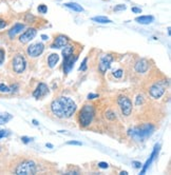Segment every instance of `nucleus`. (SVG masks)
I'll list each match as a JSON object with an SVG mask.
<instances>
[{
	"mask_svg": "<svg viewBox=\"0 0 171 175\" xmlns=\"http://www.w3.org/2000/svg\"><path fill=\"white\" fill-rule=\"evenodd\" d=\"M132 12H133V13H139H139H142V9H139V7H132Z\"/></svg>",
	"mask_w": 171,
	"mask_h": 175,
	"instance_id": "nucleus-39",
	"label": "nucleus"
},
{
	"mask_svg": "<svg viewBox=\"0 0 171 175\" xmlns=\"http://www.w3.org/2000/svg\"><path fill=\"white\" fill-rule=\"evenodd\" d=\"M41 38H42L43 40H48V39H49V37H48L47 35H41Z\"/></svg>",
	"mask_w": 171,
	"mask_h": 175,
	"instance_id": "nucleus-40",
	"label": "nucleus"
},
{
	"mask_svg": "<svg viewBox=\"0 0 171 175\" xmlns=\"http://www.w3.org/2000/svg\"><path fill=\"white\" fill-rule=\"evenodd\" d=\"M94 98H98V95L93 93H90L88 95V99H94Z\"/></svg>",
	"mask_w": 171,
	"mask_h": 175,
	"instance_id": "nucleus-36",
	"label": "nucleus"
},
{
	"mask_svg": "<svg viewBox=\"0 0 171 175\" xmlns=\"http://www.w3.org/2000/svg\"><path fill=\"white\" fill-rule=\"evenodd\" d=\"M68 42H69V40L65 35H59L55 38L54 42H53V45H51V48L52 49H61V48L66 47V45H68Z\"/></svg>",
	"mask_w": 171,
	"mask_h": 175,
	"instance_id": "nucleus-13",
	"label": "nucleus"
},
{
	"mask_svg": "<svg viewBox=\"0 0 171 175\" xmlns=\"http://www.w3.org/2000/svg\"><path fill=\"white\" fill-rule=\"evenodd\" d=\"M11 89L10 87L6 86L4 83H0V93H10Z\"/></svg>",
	"mask_w": 171,
	"mask_h": 175,
	"instance_id": "nucleus-23",
	"label": "nucleus"
},
{
	"mask_svg": "<svg viewBox=\"0 0 171 175\" xmlns=\"http://www.w3.org/2000/svg\"><path fill=\"white\" fill-rule=\"evenodd\" d=\"M121 174H122V175H127V174H128V172H127V171H122Z\"/></svg>",
	"mask_w": 171,
	"mask_h": 175,
	"instance_id": "nucleus-42",
	"label": "nucleus"
},
{
	"mask_svg": "<svg viewBox=\"0 0 171 175\" xmlns=\"http://www.w3.org/2000/svg\"><path fill=\"white\" fill-rule=\"evenodd\" d=\"M165 89L166 87L164 82H157L149 88V94L153 98H160L165 93Z\"/></svg>",
	"mask_w": 171,
	"mask_h": 175,
	"instance_id": "nucleus-7",
	"label": "nucleus"
},
{
	"mask_svg": "<svg viewBox=\"0 0 171 175\" xmlns=\"http://www.w3.org/2000/svg\"><path fill=\"white\" fill-rule=\"evenodd\" d=\"M48 93H49V88H48V86L45 83H43V82H40L36 89H35V91L33 92V96H34L35 98L39 99L41 98V97L45 96Z\"/></svg>",
	"mask_w": 171,
	"mask_h": 175,
	"instance_id": "nucleus-12",
	"label": "nucleus"
},
{
	"mask_svg": "<svg viewBox=\"0 0 171 175\" xmlns=\"http://www.w3.org/2000/svg\"><path fill=\"white\" fill-rule=\"evenodd\" d=\"M132 164H134V167H135L136 169L142 168V166H143V164L139 163V161H132Z\"/></svg>",
	"mask_w": 171,
	"mask_h": 175,
	"instance_id": "nucleus-34",
	"label": "nucleus"
},
{
	"mask_svg": "<svg viewBox=\"0 0 171 175\" xmlns=\"http://www.w3.org/2000/svg\"><path fill=\"white\" fill-rule=\"evenodd\" d=\"M106 117L108 118V119H110V120H114L116 118V116H115V114H114V112L113 111H107V113H106Z\"/></svg>",
	"mask_w": 171,
	"mask_h": 175,
	"instance_id": "nucleus-25",
	"label": "nucleus"
},
{
	"mask_svg": "<svg viewBox=\"0 0 171 175\" xmlns=\"http://www.w3.org/2000/svg\"><path fill=\"white\" fill-rule=\"evenodd\" d=\"M65 6H67L69 9L73 10V11H75V12H83V7L79 6L78 3H76V2H68V3H65Z\"/></svg>",
	"mask_w": 171,
	"mask_h": 175,
	"instance_id": "nucleus-19",
	"label": "nucleus"
},
{
	"mask_svg": "<svg viewBox=\"0 0 171 175\" xmlns=\"http://www.w3.org/2000/svg\"><path fill=\"white\" fill-rule=\"evenodd\" d=\"M94 114V107L92 105H85L83 107V109L80 110L78 113V122H79L80 127L87 128L88 126H90V123L93 120Z\"/></svg>",
	"mask_w": 171,
	"mask_h": 175,
	"instance_id": "nucleus-2",
	"label": "nucleus"
},
{
	"mask_svg": "<svg viewBox=\"0 0 171 175\" xmlns=\"http://www.w3.org/2000/svg\"><path fill=\"white\" fill-rule=\"evenodd\" d=\"M10 135V132L6 130H0V139L3 137H6V136Z\"/></svg>",
	"mask_w": 171,
	"mask_h": 175,
	"instance_id": "nucleus-30",
	"label": "nucleus"
},
{
	"mask_svg": "<svg viewBox=\"0 0 171 175\" xmlns=\"http://www.w3.org/2000/svg\"><path fill=\"white\" fill-rule=\"evenodd\" d=\"M98 167L101 169H107L109 167V164L107 163H104V161H101V163H98Z\"/></svg>",
	"mask_w": 171,
	"mask_h": 175,
	"instance_id": "nucleus-32",
	"label": "nucleus"
},
{
	"mask_svg": "<svg viewBox=\"0 0 171 175\" xmlns=\"http://www.w3.org/2000/svg\"><path fill=\"white\" fill-rule=\"evenodd\" d=\"M122 74H124V71L121 70V69H118V70H116L113 73V76L115 77V78H121V77L122 76Z\"/></svg>",
	"mask_w": 171,
	"mask_h": 175,
	"instance_id": "nucleus-27",
	"label": "nucleus"
},
{
	"mask_svg": "<svg viewBox=\"0 0 171 175\" xmlns=\"http://www.w3.org/2000/svg\"><path fill=\"white\" fill-rule=\"evenodd\" d=\"M36 35H37V30L34 29V28H31V29H28L24 33H22L20 35L19 41L21 43H28L32 39H34Z\"/></svg>",
	"mask_w": 171,
	"mask_h": 175,
	"instance_id": "nucleus-11",
	"label": "nucleus"
},
{
	"mask_svg": "<svg viewBox=\"0 0 171 175\" xmlns=\"http://www.w3.org/2000/svg\"><path fill=\"white\" fill-rule=\"evenodd\" d=\"M117 104H118V107L121 109V111L122 113V115L125 116H129L132 112V102L128 97L126 96H119L118 99H117Z\"/></svg>",
	"mask_w": 171,
	"mask_h": 175,
	"instance_id": "nucleus-5",
	"label": "nucleus"
},
{
	"mask_svg": "<svg viewBox=\"0 0 171 175\" xmlns=\"http://www.w3.org/2000/svg\"><path fill=\"white\" fill-rule=\"evenodd\" d=\"M58 61H59V56L57 54H51L49 58H48V63H49L50 68H54L56 64L58 63Z\"/></svg>",
	"mask_w": 171,
	"mask_h": 175,
	"instance_id": "nucleus-18",
	"label": "nucleus"
},
{
	"mask_svg": "<svg viewBox=\"0 0 171 175\" xmlns=\"http://www.w3.org/2000/svg\"><path fill=\"white\" fill-rule=\"evenodd\" d=\"M38 12H39V14H45V13L48 12V6H45V4H40L39 6L37 7Z\"/></svg>",
	"mask_w": 171,
	"mask_h": 175,
	"instance_id": "nucleus-24",
	"label": "nucleus"
},
{
	"mask_svg": "<svg viewBox=\"0 0 171 175\" xmlns=\"http://www.w3.org/2000/svg\"><path fill=\"white\" fill-rule=\"evenodd\" d=\"M13 118V116L10 113H0V125H4V123L9 122L10 120H11Z\"/></svg>",
	"mask_w": 171,
	"mask_h": 175,
	"instance_id": "nucleus-20",
	"label": "nucleus"
},
{
	"mask_svg": "<svg viewBox=\"0 0 171 175\" xmlns=\"http://www.w3.org/2000/svg\"><path fill=\"white\" fill-rule=\"evenodd\" d=\"M153 20H154V17L151 16V15L150 16H139L135 18V21L139 24H149L153 22Z\"/></svg>",
	"mask_w": 171,
	"mask_h": 175,
	"instance_id": "nucleus-17",
	"label": "nucleus"
},
{
	"mask_svg": "<svg viewBox=\"0 0 171 175\" xmlns=\"http://www.w3.org/2000/svg\"><path fill=\"white\" fill-rule=\"evenodd\" d=\"M76 60H77V56L73 55V54L63 57V72H65L66 74H68L69 72L72 70Z\"/></svg>",
	"mask_w": 171,
	"mask_h": 175,
	"instance_id": "nucleus-10",
	"label": "nucleus"
},
{
	"mask_svg": "<svg viewBox=\"0 0 171 175\" xmlns=\"http://www.w3.org/2000/svg\"><path fill=\"white\" fill-rule=\"evenodd\" d=\"M126 10V6L125 4H118V6H116L114 7V11L115 12H119V11H125Z\"/></svg>",
	"mask_w": 171,
	"mask_h": 175,
	"instance_id": "nucleus-29",
	"label": "nucleus"
},
{
	"mask_svg": "<svg viewBox=\"0 0 171 175\" xmlns=\"http://www.w3.org/2000/svg\"><path fill=\"white\" fill-rule=\"evenodd\" d=\"M43 50H45V45L42 43H33L31 45L27 50V53L30 57H38L39 55H41Z\"/></svg>",
	"mask_w": 171,
	"mask_h": 175,
	"instance_id": "nucleus-9",
	"label": "nucleus"
},
{
	"mask_svg": "<svg viewBox=\"0 0 171 175\" xmlns=\"http://www.w3.org/2000/svg\"><path fill=\"white\" fill-rule=\"evenodd\" d=\"M68 145H74V146H81L83 143L80 141H76V140H73V141H69Z\"/></svg>",
	"mask_w": 171,
	"mask_h": 175,
	"instance_id": "nucleus-33",
	"label": "nucleus"
},
{
	"mask_svg": "<svg viewBox=\"0 0 171 175\" xmlns=\"http://www.w3.org/2000/svg\"><path fill=\"white\" fill-rule=\"evenodd\" d=\"M37 172L36 164L33 160H24L17 166L15 173L17 175H33Z\"/></svg>",
	"mask_w": 171,
	"mask_h": 175,
	"instance_id": "nucleus-3",
	"label": "nucleus"
},
{
	"mask_svg": "<svg viewBox=\"0 0 171 175\" xmlns=\"http://www.w3.org/2000/svg\"><path fill=\"white\" fill-rule=\"evenodd\" d=\"M33 123H34L35 126H38V125H39V123H38V122H37L36 119H33Z\"/></svg>",
	"mask_w": 171,
	"mask_h": 175,
	"instance_id": "nucleus-41",
	"label": "nucleus"
},
{
	"mask_svg": "<svg viewBox=\"0 0 171 175\" xmlns=\"http://www.w3.org/2000/svg\"><path fill=\"white\" fill-rule=\"evenodd\" d=\"M154 130V128L152 127V126L150 125H145L143 126L141 128H137L133 130V132H132V135H133V137L135 138H146L148 136H150L152 134V131Z\"/></svg>",
	"mask_w": 171,
	"mask_h": 175,
	"instance_id": "nucleus-6",
	"label": "nucleus"
},
{
	"mask_svg": "<svg viewBox=\"0 0 171 175\" xmlns=\"http://www.w3.org/2000/svg\"><path fill=\"white\" fill-rule=\"evenodd\" d=\"M51 111L57 118L67 119L76 111V104L69 97H59L51 104Z\"/></svg>",
	"mask_w": 171,
	"mask_h": 175,
	"instance_id": "nucleus-1",
	"label": "nucleus"
},
{
	"mask_svg": "<svg viewBox=\"0 0 171 175\" xmlns=\"http://www.w3.org/2000/svg\"><path fill=\"white\" fill-rule=\"evenodd\" d=\"M24 29V24H21V23H16L14 25V27L12 28L11 30L9 31V36L11 38H13V37H15V36H16L17 34H18V33H20L21 32L22 30Z\"/></svg>",
	"mask_w": 171,
	"mask_h": 175,
	"instance_id": "nucleus-16",
	"label": "nucleus"
},
{
	"mask_svg": "<svg viewBox=\"0 0 171 175\" xmlns=\"http://www.w3.org/2000/svg\"><path fill=\"white\" fill-rule=\"evenodd\" d=\"M67 174H68V175H72V174L77 175V174H79V172H78V171H75V170H71V171H68V172H67Z\"/></svg>",
	"mask_w": 171,
	"mask_h": 175,
	"instance_id": "nucleus-38",
	"label": "nucleus"
},
{
	"mask_svg": "<svg viewBox=\"0 0 171 175\" xmlns=\"http://www.w3.org/2000/svg\"><path fill=\"white\" fill-rule=\"evenodd\" d=\"M4 56H6V53H4V50L0 49V64L3 63V61H4Z\"/></svg>",
	"mask_w": 171,
	"mask_h": 175,
	"instance_id": "nucleus-31",
	"label": "nucleus"
},
{
	"mask_svg": "<svg viewBox=\"0 0 171 175\" xmlns=\"http://www.w3.org/2000/svg\"><path fill=\"white\" fill-rule=\"evenodd\" d=\"M157 153H159V145H156V146L154 147V150H153L151 156H150V158L148 159V160L146 161V164H145V166H144V168H143V170H142L141 174H145V172H146L147 169L149 168V166L151 164V163L153 161V159L155 158V156H156Z\"/></svg>",
	"mask_w": 171,
	"mask_h": 175,
	"instance_id": "nucleus-15",
	"label": "nucleus"
},
{
	"mask_svg": "<svg viewBox=\"0 0 171 175\" xmlns=\"http://www.w3.org/2000/svg\"><path fill=\"white\" fill-rule=\"evenodd\" d=\"M87 61H88V58L83 59V63H81L80 66H79V71H86L87 70Z\"/></svg>",
	"mask_w": 171,
	"mask_h": 175,
	"instance_id": "nucleus-28",
	"label": "nucleus"
},
{
	"mask_svg": "<svg viewBox=\"0 0 171 175\" xmlns=\"http://www.w3.org/2000/svg\"><path fill=\"white\" fill-rule=\"evenodd\" d=\"M6 27V22L4 21V20L0 19V30H1V29H4Z\"/></svg>",
	"mask_w": 171,
	"mask_h": 175,
	"instance_id": "nucleus-37",
	"label": "nucleus"
},
{
	"mask_svg": "<svg viewBox=\"0 0 171 175\" xmlns=\"http://www.w3.org/2000/svg\"><path fill=\"white\" fill-rule=\"evenodd\" d=\"M47 147L48 148H53V145L52 143H47Z\"/></svg>",
	"mask_w": 171,
	"mask_h": 175,
	"instance_id": "nucleus-43",
	"label": "nucleus"
},
{
	"mask_svg": "<svg viewBox=\"0 0 171 175\" xmlns=\"http://www.w3.org/2000/svg\"><path fill=\"white\" fill-rule=\"evenodd\" d=\"M134 69L137 73H145V72L148 71L149 69V62L146 60V59H139L134 66Z\"/></svg>",
	"mask_w": 171,
	"mask_h": 175,
	"instance_id": "nucleus-14",
	"label": "nucleus"
},
{
	"mask_svg": "<svg viewBox=\"0 0 171 175\" xmlns=\"http://www.w3.org/2000/svg\"><path fill=\"white\" fill-rule=\"evenodd\" d=\"M112 61H113V56L108 54V55H105L100 58L99 61V66H98V70L101 74H105L110 68Z\"/></svg>",
	"mask_w": 171,
	"mask_h": 175,
	"instance_id": "nucleus-8",
	"label": "nucleus"
},
{
	"mask_svg": "<svg viewBox=\"0 0 171 175\" xmlns=\"http://www.w3.org/2000/svg\"><path fill=\"white\" fill-rule=\"evenodd\" d=\"M12 68L15 73L17 74L24 73L25 68H27V61H25L24 55L17 54V55L14 56V58L12 60Z\"/></svg>",
	"mask_w": 171,
	"mask_h": 175,
	"instance_id": "nucleus-4",
	"label": "nucleus"
},
{
	"mask_svg": "<svg viewBox=\"0 0 171 175\" xmlns=\"http://www.w3.org/2000/svg\"><path fill=\"white\" fill-rule=\"evenodd\" d=\"M24 20H25L27 22H29V23H30V22H31V23H33V22L35 21V17L33 16L32 14H27V15H25Z\"/></svg>",
	"mask_w": 171,
	"mask_h": 175,
	"instance_id": "nucleus-26",
	"label": "nucleus"
},
{
	"mask_svg": "<svg viewBox=\"0 0 171 175\" xmlns=\"http://www.w3.org/2000/svg\"><path fill=\"white\" fill-rule=\"evenodd\" d=\"M63 48H65L62 50V56H63V57L73 54V52H74V47H73V45H67L66 47H63Z\"/></svg>",
	"mask_w": 171,
	"mask_h": 175,
	"instance_id": "nucleus-22",
	"label": "nucleus"
},
{
	"mask_svg": "<svg viewBox=\"0 0 171 175\" xmlns=\"http://www.w3.org/2000/svg\"><path fill=\"white\" fill-rule=\"evenodd\" d=\"M92 20L95 22H97V23H101V24H105V23H111V20L109 19V18L105 17V16H96V17H93L92 18Z\"/></svg>",
	"mask_w": 171,
	"mask_h": 175,
	"instance_id": "nucleus-21",
	"label": "nucleus"
},
{
	"mask_svg": "<svg viewBox=\"0 0 171 175\" xmlns=\"http://www.w3.org/2000/svg\"><path fill=\"white\" fill-rule=\"evenodd\" d=\"M21 140L24 141V143H29L31 141V138L30 137H27V136H22L21 137Z\"/></svg>",
	"mask_w": 171,
	"mask_h": 175,
	"instance_id": "nucleus-35",
	"label": "nucleus"
}]
</instances>
